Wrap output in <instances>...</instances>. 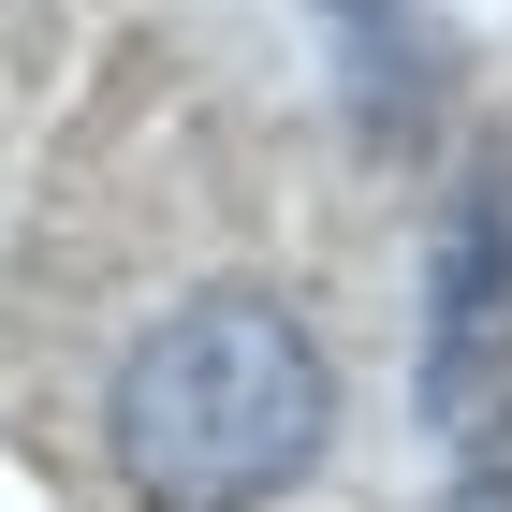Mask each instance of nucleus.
Returning a JSON list of instances; mask_svg holds the SVG:
<instances>
[{
	"instance_id": "20e7f679",
	"label": "nucleus",
	"mask_w": 512,
	"mask_h": 512,
	"mask_svg": "<svg viewBox=\"0 0 512 512\" xmlns=\"http://www.w3.org/2000/svg\"><path fill=\"white\" fill-rule=\"evenodd\" d=\"M483 205H498V220H512V176H498V191H483Z\"/></svg>"
},
{
	"instance_id": "f257e3e1",
	"label": "nucleus",
	"mask_w": 512,
	"mask_h": 512,
	"mask_svg": "<svg viewBox=\"0 0 512 512\" xmlns=\"http://www.w3.org/2000/svg\"><path fill=\"white\" fill-rule=\"evenodd\" d=\"M337 425V366L322 337L278 293H191L176 322H147L103 395V439L118 469L176 512H235V498H278V483L322 454Z\"/></svg>"
},
{
	"instance_id": "f03ea898",
	"label": "nucleus",
	"mask_w": 512,
	"mask_h": 512,
	"mask_svg": "<svg viewBox=\"0 0 512 512\" xmlns=\"http://www.w3.org/2000/svg\"><path fill=\"white\" fill-rule=\"evenodd\" d=\"M512 381V220L469 205L454 249H439V308H425V395L439 410H469V395Z\"/></svg>"
},
{
	"instance_id": "7ed1b4c3",
	"label": "nucleus",
	"mask_w": 512,
	"mask_h": 512,
	"mask_svg": "<svg viewBox=\"0 0 512 512\" xmlns=\"http://www.w3.org/2000/svg\"><path fill=\"white\" fill-rule=\"evenodd\" d=\"M439 512H512V410L469 439V469H454V498H439Z\"/></svg>"
}]
</instances>
